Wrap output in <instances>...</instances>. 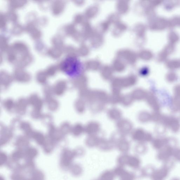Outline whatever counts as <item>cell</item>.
Here are the masks:
<instances>
[{"mask_svg":"<svg viewBox=\"0 0 180 180\" xmlns=\"http://www.w3.org/2000/svg\"><path fill=\"white\" fill-rule=\"evenodd\" d=\"M60 69L68 77L74 78L79 77L81 74L83 67L82 63L78 58L69 56L62 61Z\"/></svg>","mask_w":180,"mask_h":180,"instance_id":"1","label":"cell"},{"mask_svg":"<svg viewBox=\"0 0 180 180\" xmlns=\"http://www.w3.org/2000/svg\"><path fill=\"white\" fill-rule=\"evenodd\" d=\"M162 122L168 127L173 132H178L180 129V122L177 118L173 117H162Z\"/></svg>","mask_w":180,"mask_h":180,"instance_id":"2","label":"cell"},{"mask_svg":"<svg viewBox=\"0 0 180 180\" xmlns=\"http://www.w3.org/2000/svg\"><path fill=\"white\" fill-rule=\"evenodd\" d=\"M160 150L158 154V158L161 161H166L173 155L174 150L171 146L166 145Z\"/></svg>","mask_w":180,"mask_h":180,"instance_id":"3","label":"cell"},{"mask_svg":"<svg viewBox=\"0 0 180 180\" xmlns=\"http://www.w3.org/2000/svg\"><path fill=\"white\" fill-rule=\"evenodd\" d=\"M168 173V168L163 167L153 172L152 174V177L155 180H162L167 177Z\"/></svg>","mask_w":180,"mask_h":180,"instance_id":"4","label":"cell"},{"mask_svg":"<svg viewBox=\"0 0 180 180\" xmlns=\"http://www.w3.org/2000/svg\"><path fill=\"white\" fill-rule=\"evenodd\" d=\"M168 140L165 138H157L153 140V146L157 150H161L167 145Z\"/></svg>","mask_w":180,"mask_h":180,"instance_id":"5","label":"cell"},{"mask_svg":"<svg viewBox=\"0 0 180 180\" xmlns=\"http://www.w3.org/2000/svg\"><path fill=\"white\" fill-rule=\"evenodd\" d=\"M166 65L169 69L174 70L180 68V60H168L166 62Z\"/></svg>","mask_w":180,"mask_h":180,"instance_id":"6","label":"cell"},{"mask_svg":"<svg viewBox=\"0 0 180 180\" xmlns=\"http://www.w3.org/2000/svg\"><path fill=\"white\" fill-rule=\"evenodd\" d=\"M172 106L174 111L180 110V97L175 96L172 100Z\"/></svg>","mask_w":180,"mask_h":180,"instance_id":"7","label":"cell"},{"mask_svg":"<svg viewBox=\"0 0 180 180\" xmlns=\"http://www.w3.org/2000/svg\"><path fill=\"white\" fill-rule=\"evenodd\" d=\"M166 79L168 82L172 83L178 79V76L175 72H170L168 73L166 76Z\"/></svg>","mask_w":180,"mask_h":180,"instance_id":"8","label":"cell"},{"mask_svg":"<svg viewBox=\"0 0 180 180\" xmlns=\"http://www.w3.org/2000/svg\"><path fill=\"white\" fill-rule=\"evenodd\" d=\"M174 49L175 48L174 47V44L170 43L167 45L162 51L168 56L172 53L174 52Z\"/></svg>","mask_w":180,"mask_h":180,"instance_id":"9","label":"cell"},{"mask_svg":"<svg viewBox=\"0 0 180 180\" xmlns=\"http://www.w3.org/2000/svg\"><path fill=\"white\" fill-rule=\"evenodd\" d=\"M168 56L162 51L160 52L157 56V60L160 62H162L166 61L167 60Z\"/></svg>","mask_w":180,"mask_h":180,"instance_id":"10","label":"cell"},{"mask_svg":"<svg viewBox=\"0 0 180 180\" xmlns=\"http://www.w3.org/2000/svg\"><path fill=\"white\" fill-rule=\"evenodd\" d=\"M173 156L176 160L180 162V149L174 150Z\"/></svg>","mask_w":180,"mask_h":180,"instance_id":"11","label":"cell"},{"mask_svg":"<svg viewBox=\"0 0 180 180\" xmlns=\"http://www.w3.org/2000/svg\"><path fill=\"white\" fill-rule=\"evenodd\" d=\"M174 92L175 96L180 97V84L177 85L174 87Z\"/></svg>","mask_w":180,"mask_h":180,"instance_id":"12","label":"cell"},{"mask_svg":"<svg viewBox=\"0 0 180 180\" xmlns=\"http://www.w3.org/2000/svg\"><path fill=\"white\" fill-rule=\"evenodd\" d=\"M152 136L151 134L148 133L146 134L145 139L146 141H151L152 140Z\"/></svg>","mask_w":180,"mask_h":180,"instance_id":"13","label":"cell"}]
</instances>
